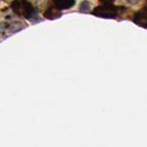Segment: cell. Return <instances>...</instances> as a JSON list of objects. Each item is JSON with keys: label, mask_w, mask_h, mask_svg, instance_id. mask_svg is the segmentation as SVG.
I'll return each mask as SVG.
<instances>
[{"label": "cell", "mask_w": 147, "mask_h": 147, "mask_svg": "<svg viewBox=\"0 0 147 147\" xmlns=\"http://www.w3.org/2000/svg\"><path fill=\"white\" fill-rule=\"evenodd\" d=\"M133 20L136 24H138L143 28H147V5L134 15Z\"/></svg>", "instance_id": "3957f363"}, {"label": "cell", "mask_w": 147, "mask_h": 147, "mask_svg": "<svg viewBox=\"0 0 147 147\" xmlns=\"http://www.w3.org/2000/svg\"><path fill=\"white\" fill-rule=\"evenodd\" d=\"M88 8H90V3L88 1H82L81 5H80V12H88Z\"/></svg>", "instance_id": "8992f818"}, {"label": "cell", "mask_w": 147, "mask_h": 147, "mask_svg": "<svg viewBox=\"0 0 147 147\" xmlns=\"http://www.w3.org/2000/svg\"><path fill=\"white\" fill-rule=\"evenodd\" d=\"M11 9L16 15L23 17L26 19L32 20L33 17H38V10L29 1H13L11 3Z\"/></svg>", "instance_id": "6da1fadb"}, {"label": "cell", "mask_w": 147, "mask_h": 147, "mask_svg": "<svg viewBox=\"0 0 147 147\" xmlns=\"http://www.w3.org/2000/svg\"><path fill=\"white\" fill-rule=\"evenodd\" d=\"M53 5L57 8H59L60 10H65V9H70L75 5V1L73 0H55L53 1Z\"/></svg>", "instance_id": "5b68a950"}, {"label": "cell", "mask_w": 147, "mask_h": 147, "mask_svg": "<svg viewBox=\"0 0 147 147\" xmlns=\"http://www.w3.org/2000/svg\"><path fill=\"white\" fill-rule=\"evenodd\" d=\"M122 10L121 7H115L112 2L110 1H105L102 2L101 6H97L94 8L93 10V15L100 18H110V19H114L116 18L119 13V11Z\"/></svg>", "instance_id": "7a4b0ae2"}, {"label": "cell", "mask_w": 147, "mask_h": 147, "mask_svg": "<svg viewBox=\"0 0 147 147\" xmlns=\"http://www.w3.org/2000/svg\"><path fill=\"white\" fill-rule=\"evenodd\" d=\"M61 13H62L61 10L53 5L45 9V11L43 12V17H45L47 19H58L59 17H61Z\"/></svg>", "instance_id": "277c9868"}]
</instances>
